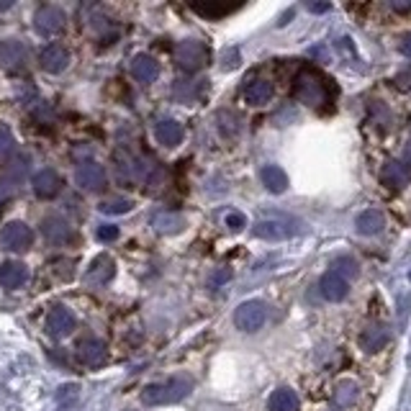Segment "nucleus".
I'll return each mask as SVG.
<instances>
[{"instance_id":"f257e3e1","label":"nucleus","mask_w":411,"mask_h":411,"mask_svg":"<svg viewBox=\"0 0 411 411\" xmlns=\"http://www.w3.org/2000/svg\"><path fill=\"white\" fill-rule=\"evenodd\" d=\"M293 95L309 108H321L324 103L332 100V85L321 72L306 67L296 75L293 80Z\"/></svg>"},{"instance_id":"f03ea898","label":"nucleus","mask_w":411,"mask_h":411,"mask_svg":"<svg viewBox=\"0 0 411 411\" xmlns=\"http://www.w3.org/2000/svg\"><path fill=\"white\" fill-rule=\"evenodd\" d=\"M304 232V221L296 219V216H288V213H273V216H265V219H257V224L252 227V234L257 239H268V242H283L298 237Z\"/></svg>"},{"instance_id":"7ed1b4c3","label":"nucleus","mask_w":411,"mask_h":411,"mask_svg":"<svg viewBox=\"0 0 411 411\" xmlns=\"http://www.w3.org/2000/svg\"><path fill=\"white\" fill-rule=\"evenodd\" d=\"M191 391H193L191 378L177 376V378H170V381H162V383H149L147 388L142 391V401L147 406L177 404V401H183Z\"/></svg>"},{"instance_id":"20e7f679","label":"nucleus","mask_w":411,"mask_h":411,"mask_svg":"<svg viewBox=\"0 0 411 411\" xmlns=\"http://www.w3.org/2000/svg\"><path fill=\"white\" fill-rule=\"evenodd\" d=\"M208 59H211V52H208V47H206L203 42H198V39H185V42H180L175 47V62H177V67L185 72L201 70V67L208 64Z\"/></svg>"},{"instance_id":"39448f33","label":"nucleus","mask_w":411,"mask_h":411,"mask_svg":"<svg viewBox=\"0 0 411 411\" xmlns=\"http://www.w3.org/2000/svg\"><path fill=\"white\" fill-rule=\"evenodd\" d=\"M268 321V306L263 301H244V304L237 306L234 311V324L237 329L242 332H257V329H263V324Z\"/></svg>"},{"instance_id":"423d86ee","label":"nucleus","mask_w":411,"mask_h":411,"mask_svg":"<svg viewBox=\"0 0 411 411\" xmlns=\"http://www.w3.org/2000/svg\"><path fill=\"white\" fill-rule=\"evenodd\" d=\"M47 334L54 337V340H64V337H70L75 329H78V316L72 314V309L67 306H54L49 314H47Z\"/></svg>"},{"instance_id":"0eeeda50","label":"nucleus","mask_w":411,"mask_h":411,"mask_svg":"<svg viewBox=\"0 0 411 411\" xmlns=\"http://www.w3.org/2000/svg\"><path fill=\"white\" fill-rule=\"evenodd\" d=\"M114 275H116V260L103 252V255L93 257V263L88 265L85 275H83V283L88 288H103V285H108V280H114Z\"/></svg>"},{"instance_id":"6e6552de","label":"nucleus","mask_w":411,"mask_h":411,"mask_svg":"<svg viewBox=\"0 0 411 411\" xmlns=\"http://www.w3.org/2000/svg\"><path fill=\"white\" fill-rule=\"evenodd\" d=\"M0 242H3V247L11 249V252H26V249L34 244V232L31 227H26L23 221H11L3 227L0 232Z\"/></svg>"},{"instance_id":"1a4fd4ad","label":"nucleus","mask_w":411,"mask_h":411,"mask_svg":"<svg viewBox=\"0 0 411 411\" xmlns=\"http://www.w3.org/2000/svg\"><path fill=\"white\" fill-rule=\"evenodd\" d=\"M75 183L88 193H100L106 188L108 177H106V170H103V165L98 162H83L78 165V170H75Z\"/></svg>"},{"instance_id":"9d476101","label":"nucleus","mask_w":411,"mask_h":411,"mask_svg":"<svg viewBox=\"0 0 411 411\" xmlns=\"http://www.w3.org/2000/svg\"><path fill=\"white\" fill-rule=\"evenodd\" d=\"M64 21H67V18H64L62 8H57V6H42L34 16V26L42 36L59 34V31L64 29Z\"/></svg>"},{"instance_id":"9b49d317","label":"nucleus","mask_w":411,"mask_h":411,"mask_svg":"<svg viewBox=\"0 0 411 411\" xmlns=\"http://www.w3.org/2000/svg\"><path fill=\"white\" fill-rule=\"evenodd\" d=\"M39 64H42L44 72H49V75H59V72L67 70V64H70V52L59 47V44H49L47 49H42L39 54Z\"/></svg>"},{"instance_id":"f8f14e48","label":"nucleus","mask_w":411,"mask_h":411,"mask_svg":"<svg viewBox=\"0 0 411 411\" xmlns=\"http://www.w3.org/2000/svg\"><path fill=\"white\" fill-rule=\"evenodd\" d=\"M31 185H34V193L39 198H54V196L62 191V177L57 175V170L44 167V170H39L34 175Z\"/></svg>"},{"instance_id":"ddd939ff","label":"nucleus","mask_w":411,"mask_h":411,"mask_svg":"<svg viewBox=\"0 0 411 411\" xmlns=\"http://www.w3.org/2000/svg\"><path fill=\"white\" fill-rule=\"evenodd\" d=\"M78 355L88 368H100V365L106 362V357H108V345L103 340L90 337V340H83L78 345Z\"/></svg>"},{"instance_id":"4468645a","label":"nucleus","mask_w":411,"mask_h":411,"mask_svg":"<svg viewBox=\"0 0 411 411\" xmlns=\"http://www.w3.org/2000/svg\"><path fill=\"white\" fill-rule=\"evenodd\" d=\"M42 234L49 244H62V242L70 239L72 227L67 219H62L57 213H52V216H47V219L42 221Z\"/></svg>"},{"instance_id":"2eb2a0df","label":"nucleus","mask_w":411,"mask_h":411,"mask_svg":"<svg viewBox=\"0 0 411 411\" xmlns=\"http://www.w3.org/2000/svg\"><path fill=\"white\" fill-rule=\"evenodd\" d=\"M319 291H321V296L326 298V301H342V298H347V293H350V285H347V280H345V275H340V273H326V275H321V280H319Z\"/></svg>"},{"instance_id":"dca6fc26","label":"nucleus","mask_w":411,"mask_h":411,"mask_svg":"<svg viewBox=\"0 0 411 411\" xmlns=\"http://www.w3.org/2000/svg\"><path fill=\"white\" fill-rule=\"evenodd\" d=\"M242 95H244V100H247L249 106H265L273 98V83H268L265 78H252L247 80Z\"/></svg>"},{"instance_id":"f3484780","label":"nucleus","mask_w":411,"mask_h":411,"mask_svg":"<svg viewBox=\"0 0 411 411\" xmlns=\"http://www.w3.org/2000/svg\"><path fill=\"white\" fill-rule=\"evenodd\" d=\"M131 75H134L139 83L149 85V83H155L160 78V64H157L155 57H149V54H136L131 59Z\"/></svg>"},{"instance_id":"a211bd4d","label":"nucleus","mask_w":411,"mask_h":411,"mask_svg":"<svg viewBox=\"0 0 411 411\" xmlns=\"http://www.w3.org/2000/svg\"><path fill=\"white\" fill-rule=\"evenodd\" d=\"M155 136L157 142L162 144V147H177V144L183 142V126L172 119H162L155 124Z\"/></svg>"},{"instance_id":"6ab92c4d","label":"nucleus","mask_w":411,"mask_h":411,"mask_svg":"<svg viewBox=\"0 0 411 411\" xmlns=\"http://www.w3.org/2000/svg\"><path fill=\"white\" fill-rule=\"evenodd\" d=\"M29 280V270L21 263H3L0 265V285L3 288H21Z\"/></svg>"},{"instance_id":"aec40b11","label":"nucleus","mask_w":411,"mask_h":411,"mask_svg":"<svg viewBox=\"0 0 411 411\" xmlns=\"http://www.w3.org/2000/svg\"><path fill=\"white\" fill-rule=\"evenodd\" d=\"M381 183L388 185L391 191L406 188V185H409V170L404 167V162H386V165H383Z\"/></svg>"},{"instance_id":"412c9836","label":"nucleus","mask_w":411,"mask_h":411,"mask_svg":"<svg viewBox=\"0 0 411 411\" xmlns=\"http://www.w3.org/2000/svg\"><path fill=\"white\" fill-rule=\"evenodd\" d=\"M260 180L270 193H285L288 191V175L278 165H265L260 170Z\"/></svg>"},{"instance_id":"4be33fe9","label":"nucleus","mask_w":411,"mask_h":411,"mask_svg":"<svg viewBox=\"0 0 411 411\" xmlns=\"http://www.w3.org/2000/svg\"><path fill=\"white\" fill-rule=\"evenodd\" d=\"M357 232L360 234H378V232H383V227H386V216H383V211H378V208H368V211H362L360 216H357Z\"/></svg>"},{"instance_id":"5701e85b","label":"nucleus","mask_w":411,"mask_h":411,"mask_svg":"<svg viewBox=\"0 0 411 411\" xmlns=\"http://www.w3.org/2000/svg\"><path fill=\"white\" fill-rule=\"evenodd\" d=\"M152 227H155L160 234H177V232L185 227V219L180 216V213L160 211L152 216Z\"/></svg>"},{"instance_id":"b1692460","label":"nucleus","mask_w":411,"mask_h":411,"mask_svg":"<svg viewBox=\"0 0 411 411\" xmlns=\"http://www.w3.org/2000/svg\"><path fill=\"white\" fill-rule=\"evenodd\" d=\"M386 342H388V332H386V326H370L365 332L360 334V347L365 352H378V350L386 347Z\"/></svg>"},{"instance_id":"393cba45","label":"nucleus","mask_w":411,"mask_h":411,"mask_svg":"<svg viewBox=\"0 0 411 411\" xmlns=\"http://www.w3.org/2000/svg\"><path fill=\"white\" fill-rule=\"evenodd\" d=\"M268 411H298V396L291 388H278L268 398Z\"/></svg>"},{"instance_id":"a878e982","label":"nucleus","mask_w":411,"mask_h":411,"mask_svg":"<svg viewBox=\"0 0 411 411\" xmlns=\"http://www.w3.org/2000/svg\"><path fill=\"white\" fill-rule=\"evenodd\" d=\"M131 208H134V201L121 198V196H116V198H106L103 203L98 206V211L108 213V216H121V213H129Z\"/></svg>"},{"instance_id":"bb28decb","label":"nucleus","mask_w":411,"mask_h":411,"mask_svg":"<svg viewBox=\"0 0 411 411\" xmlns=\"http://www.w3.org/2000/svg\"><path fill=\"white\" fill-rule=\"evenodd\" d=\"M357 383L355 381H342L340 386H337V391H334V401L340 406H352L355 401H357Z\"/></svg>"},{"instance_id":"cd10ccee","label":"nucleus","mask_w":411,"mask_h":411,"mask_svg":"<svg viewBox=\"0 0 411 411\" xmlns=\"http://www.w3.org/2000/svg\"><path fill=\"white\" fill-rule=\"evenodd\" d=\"M193 11L206 16V18H221V16L237 11V6H193Z\"/></svg>"},{"instance_id":"c85d7f7f","label":"nucleus","mask_w":411,"mask_h":411,"mask_svg":"<svg viewBox=\"0 0 411 411\" xmlns=\"http://www.w3.org/2000/svg\"><path fill=\"white\" fill-rule=\"evenodd\" d=\"M13 134H11V129L6 124H0V157H6L13 152Z\"/></svg>"},{"instance_id":"c756f323","label":"nucleus","mask_w":411,"mask_h":411,"mask_svg":"<svg viewBox=\"0 0 411 411\" xmlns=\"http://www.w3.org/2000/svg\"><path fill=\"white\" fill-rule=\"evenodd\" d=\"M95 237H98V242H114L119 239V227H114V224H103V227H98V232H95Z\"/></svg>"},{"instance_id":"7c9ffc66","label":"nucleus","mask_w":411,"mask_h":411,"mask_svg":"<svg viewBox=\"0 0 411 411\" xmlns=\"http://www.w3.org/2000/svg\"><path fill=\"white\" fill-rule=\"evenodd\" d=\"M227 227L232 229V232H242V229L247 227V216H244V213H239V211L227 213Z\"/></svg>"},{"instance_id":"2f4dec72","label":"nucleus","mask_w":411,"mask_h":411,"mask_svg":"<svg viewBox=\"0 0 411 411\" xmlns=\"http://www.w3.org/2000/svg\"><path fill=\"white\" fill-rule=\"evenodd\" d=\"M334 273H345V275H355V273H357V263H355L352 257H342V260H337V263H334Z\"/></svg>"},{"instance_id":"473e14b6","label":"nucleus","mask_w":411,"mask_h":411,"mask_svg":"<svg viewBox=\"0 0 411 411\" xmlns=\"http://www.w3.org/2000/svg\"><path fill=\"white\" fill-rule=\"evenodd\" d=\"M398 49H401V54H404V57L411 59V34H406L404 39H401V47H398Z\"/></svg>"},{"instance_id":"72a5a7b5","label":"nucleus","mask_w":411,"mask_h":411,"mask_svg":"<svg viewBox=\"0 0 411 411\" xmlns=\"http://www.w3.org/2000/svg\"><path fill=\"white\" fill-rule=\"evenodd\" d=\"M229 278H232V273H229V270H221V273H216V275H213L211 283H213V285H221L224 280H229Z\"/></svg>"},{"instance_id":"f704fd0d","label":"nucleus","mask_w":411,"mask_h":411,"mask_svg":"<svg viewBox=\"0 0 411 411\" xmlns=\"http://www.w3.org/2000/svg\"><path fill=\"white\" fill-rule=\"evenodd\" d=\"M404 160H406V165L411 167V142L406 144V152H404Z\"/></svg>"},{"instance_id":"c9c22d12","label":"nucleus","mask_w":411,"mask_h":411,"mask_svg":"<svg viewBox=\"0 0 411 411\" xmlns=\"http://www.w3.org/2000/svg\"><path fill=\"white\" fill-rule=\"evenodd\" d=\"M8 8H13V0H6V3H0V11H8Z\"/></svg>"},{"instance_id":"e433bc0d","label":"nucleus","mask_w":411,"mask_h":411,"mask_svg":"<svg viewBox=\"0 0 411 411\" xmlns=\"http://www.w3.org/2000/svg\"><path fill=\"white\" fill-rule=\"evenodd\" d=\"M311 11H316V13H321V11H329V6H326V3H324V6H311Z\"/></svg>"},{"instance_id":"4c0bfd02","label":"nucleus","mask_w":411,"mask_h":411,"mask_svg":"<svg viewBox=\"0 0 411 411\" xmlns=\"http://www.w3.org/2000/svg\"><path fill=\"white\" fill-rule=\"evenodd\" d=\"M0 59H3V44H0Z\"/></svg>"}]
</instances>
